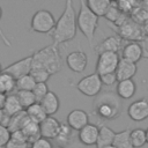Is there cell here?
Masks as SVG:
<instances>
[{
  "label": "cell",
  "instance_id": "10",
  "mask_svg": "<svg viewBox=\"0 0 148 148\" xmlns=\"http://www.w3.org/2000/svg\"><path fill=\"white\" fill-rule=\"evenodd\" d=\"M66 65L74 73H83L88 65L87 53L82 50L72 51L66 57Z\"/></svg>",
  "mask_w": 148,
  "mask_h": 148
},
{
  "label": "cell",
  "instance_id": "35",
  "mask_svg": "<svg viewBox=\"0 0 148 148\" xmlns=\"http://www.w3.org/2000/svg\"><path fill=\"white\" fill-rule=\"evenodd\" d=\"M10 131L3 126V125H0V148H5V146L9 142L10 140Z\"/></svg>",
  "mask_w": 148,
  "mask_h": 148
},
{
  "label": "cell",
  "instance_id": "23",
  "mask_svg": "<svg viewBox=\"0 0 148 148\" xmlns=\"http://www.w3.org/2000/svg\"><path fill=\"white\" fill-rule=\"evenodd\" d=\"M21 131L24 133V135L27 136V139H28V141H29L30 145H31L35 140H37L38 138H40L39 124H37V123L30 120L29 118H28L27 121L24 123V125H23V127H22Z\"/></svg>",
  "mask_w": 148,
  "mask_h": 148
},
{
  "label": "cell",
  "instance_id": "38",
  "mask_svg": "<svg viewBox=\"0 0 148 148\" xmlns=\"http://www.w3.org/2000/svg\"><path fill=\"white\" fill-rule=\"evenodd\" d=\"M133 5H135L134 2H128V1H118L117 6L120 9V12L123 14H127L128 12H131L133 9Z\"/></svg>",
  "mask_w": 148,
  "mask_h": 148
},
{
  "label": "cell",
  "instance_id": "22",
  "mask_svg": "<svg viewBox=\"0 0 148 148\" xmlns=\"http://www.w3.org/2000/svg\"><path fill=\"white\" fill-rule=\"evenodd\" d=\"M86 5L96 16L101 17V16H105V14L111 5V1H109V0H88V1H86Z\"/></svg>",
  "mask_w": 148,
  "mask_h": 148
},
{
  "label": "cell",
  "instance_id": "12",
  "mask_svg": "<svg viewBox=\"0 0 148 148\" xmlns=\"http://www.w3.org/2000/svg\"><path fill=\"white\" fill-rule=\"evenodd\" d=\"M66 124L73 131H81L84 126L89 124V116L82 109H74L72 110L66 118Z\"/></svg>",
  "mask_w": 148,
  "mask_h": 148
},
{
  "label": "cell",
  "instance_id": "8",
  "mask_svg": "<svg viewBox=\"0 0 148 148\" xmlns=\"http://www.w3.org/2000/svg\"><path fill=\"white\" fill-rule=\"evenodd\" d=\"M119 61H120V57L118 53H113V52L101 53L98 54L96 61V73L98 75L116 73Z\"/></svg>",
  "mask_w": 148,
  "mask_h": 148
},
{
  "label": "cell",
  "instance_id": "19",
  "mask_svg": "<svg viewBox=\"0 0 148 148\" xmlns=\"http://www.w3.org/2000/svg\"><path fill=\"white\" fill-rule=\"evenodd\" d=\"M40 105L43 106L44 111L46 112L47 116H53L58 112L59 108H60V101L59 97L57 96L56 92L53 91H49L47 95L39 102Z\"/></svg>",
  "mask_w": 148,
  "mask_h": 148
},
{
  "label": "cell",
  "instance_id": "16",
  "mask_svg": "<svg viewBox=\"0 0 148 148\" xmlns=\"http://www.w3.org/2000/svg\"><path fill=\"white\" fill-rule=\"evenodd\" d=\"M138 72V65L127 60H124L120 58V61L117 66L116 69V75L119 81H125V80H131L134 77V75Z\"/></svg>",
  "mask_w": 148,
  "mask_h": 148
},
{
  "label": "cell",
  "instance_id": "44",
  "mask_svg": "<svg viewBox=\"0 0 148 148\" xmlns=\"http://www.w3.org/2000/svg\"><path fill=\"white\" fill-rule=\"evenodd\" d=\"M146 140H147V143H148V128L146 130Z\"/></svg>",
  "mask_w": 148,
  "mask_h": 148
},
{
  "label": "cell",
  "instance_id": "13",
  "mask_svg": "<svg viewBox=\"0 0 148 148\" xmlns=\"http://www.w3.org/2000/svg\"><path fill=\"white\" fill-rule=\"evenodd\" d=\"M60 125H61V123L57 118H54L53 116H47L46 119H44L39 124L40 136L49 139V140L50 139L56 140V138L60 131Z\"/></svg>",
  "mask_w": 148,
  "mask_h": 148
},
{
  "label": "cell",
  "instance_id": "14",
  "mask_svg": "<svg viewBox=\"0 0 148 148\" xmlns=\"http://www.w3.org/2000/svg\"><path fill=\"white\" fill-rule=\"evenodd\" d=\"M143 58V47L138 42H128L121 49V59L136 64Z\"/></svg>",
  "mask_w": 148,
  "mask_h": 148
},
{
  "label": "cell",
  "instance_id": "45",
  "mask_svg": "<svg viewBox=\"0 0 148 148\" xmlns=\"http://www.w3.org/2000/svg\"><path fill=\"white\" fill-rule=\"evenodd\" d=\"M104 148H116L113 145H110V146H106V147H104Z\"/></svg>",
  "mask_w": 148,
  "mask_h": 148
},
{
  "label": "cell",
  "instance_id": "25",
  "mask_svg": "<svg viewBox=\"0 0 148 148\" xmlns=\"http://www.w3.org/2000/svg\"><path fill=\"white\" fill-rule=\"evenodd\" d=\"M25 112H27L28 118H29L30 120L37 123V124H40V123H42L44 119H46V117H47V114H46V112L44 111V109H43V106L40 105V103H35L34 105H31L30 108H28V109L25 110Z\"/></svg>",
  "mask_w": 148,
  "mask_h": 148
},
{
  "label": "cell",
  "instance_id": "9",
  "mask_svg": "<svg viewBox=\"0 0 148 148\" xmlns=\"http://www.w3.org/2000/svg\"><path fill=\"white\" fill-rule=\"evenodd\" d=\"M32 68V56L24 57L20 60H16L3 68V72L10 74L15 80L30 74Z\"/></svg>",
  "mask_w": 148,
  "mask_h": 148
},
{
  "label": "cell",
  "instance_id": "40",
  "mask_svg": "<svg viewBox=\"0 0 148 148\" xmlns=\"http://www.w3.org/2000/svg\"><path fill=\"white\" fill-rule=\"evenodd\" d=\"M1 17H2V8L0 7V21H1ZM0 37H1L2 42H3V43L7 45V46H9V47L12 46V43H10V40H9V39H8V37L5 35V32L2 31V29H1V28H0Z\"/></svg>",
  "mask_w": 148,
  "mask_h": 148
},
{
  "label": "cell",
  "instance_id": "20",
  "mask_svg": "<svg viewBox=\"0 0 148 148\" xmlns=\"http://www.w3.org/2000/svg\"><path fill=\"white\" fill-rule=\"evenodd\" d=\"M98 128H99V132H98V139L96 142V148H104L106 146L112 145L116 132L106 125H99Z\"/></svg>",
  "mask_w": 148,
  "mask_h": 148
},
{
  "label": "cell",
  "instance_id": "47",
  "mask_svg": "<svg viewBox=\"0 0 148 148\" xmlns=\"http://www.w3.org/2000/svg\"><path fill=\"white\" fill-rule=\"evenodd\" d=\"M2 71H3V68H2V67H1V64H0V74H1V73H2Z\"/></svg>",
  "mask_w": 148,
  "mask_h": 148
},
{
  "label": "cell",
  "instance_id": "29",
  "mask_svg": "<svg viewBox=\"0 0 148 148\" xmlns=\"http://www.w3.org/2000/svg\"><path fill=\"white\" fill-rule=\"evenodd\" d=\"M73 139V130L66 124V123H61L60 125V131L56 138V140L61 145H67L72 141Z\"/></svg>",
  "mask_w": 148,
  "mask_h": 148
},
{
  "label": "cell",
  "instance_id": "32",
  "mask_svg": "<svg viewBox=\"0 0 148 148\" xmlns=\"http://www.w3.org/2000/svg\"><path fill=\"white\" fill-rule=\"evenodd\" d=\"M121 15H123V13L118 8L117 2L111 1V5H110V7H109V9H108V12H106V14H105L104 17L108 21H111L112 23H117V21L121 17Z\"/></svg>",
  "mask_w": 148,
  "mask_h": 148
},
{
  "label": "cell",
  "instance_id": "39",
  "mask_svg": "<svg viewBox=\"0 0 148 148\" xmlns=\"http://www.w3.org/2000/svg\"><path fill=\"white\" fill-rule=\"evenodd\" d=\"M30 145L25 143V142H20V141H15L13 139L9 140V142L5 146V148H29Z\"/></svg>",
  "mask_w": 148,
  "mask_h": 148
},
{
  "label": "cell",
  "instance_id": "18",
  "mask_svg": "<svg viewBox=\"0 0 148 148\" xmlns=\"http://www.w3.org/2000/svg\"><path fill=\"white\" fill-rule=\"evenodd\" d=\"M136 92V83L131 80H125V81H119L116 87V94L119 98L123 99H130L132 98Z\"/></svg>",
  "mask_w": 148,
  "mask_h": 148
},
{
  "label": "cell",
  "instance_id": "15",
  "mask_svg": "<svg viewBox=\"0 0 148 148\" xmlns=\"http://www.w3.org/2000/svg\"><path fill=\"white\" fill-rule=\"evenodd\" d=\"M98 132H99L98 126L89 123L81 131H79L77 139L83 146H96L98 139Z\"/></svg>",
  "mask_w": 148,
  "mask_h": 148
},
{
  "label": "cell",
  "instance_id": "5",
  "mask_svg": "<svg viewBox=\"0 0 148 148\" xmlns=\"http://www.w3.org/2000/svg\"><path fill=\"white\" fill-rule=\"evenodd\" d=\"M114 24H117L119 28L118 36L120 38L127 39L130 42H138V43L146 39V37L142 32V29H141V24L138 23L136 21L127 17L126 14H123L121 17Z\"/></svg>",
  "mask_w": 148,
  "mask_h": 148
},
{
  "label": "cell",
  "instance_id": "21",
  "mask_svg": "<svg viewBox=\"0 0 148 148\" xmlns=\"http://www.w3.org/2000/svg\"><path fill=\"white\" fill-rule=\"evenodd\" d=\"M3 111L9 117L15 116V114L20 113L21 111H23V108H22V105H21L16 94H9V95L6 96V102H5Z\"/></svg>",
  "mask_w": 148,
  "mask_h": 148
},
{
  "label": "cell",
  "instance_id": "2",
  "mask_svg": "<svg viewBox=\"0 0 148 148\" xmlns=\"http://www.w3.org/2000/svg\"><path fill=\"white\" fill-rule=\"evenodd\" d=\"M94 113L102 120H112L121 114V102L117 94L111 91L101 92L92 104Z\"/></svg>",
  "mask_w": 148,
  "mask_h": 148
},
{
  "label": "cell",
  "instance_id": "6",
  "mask_svg": "<svg viewBox=\"0 0 148 148\" xmlns=\"http://www.w3.org/2000/svg\"><path fill=\"white\" fill-rule=\"evenodd\" d=\"M56 18L47 9H38L31 17L30 28L38 34H51L56 27Z\"/></svg>",
  "mask_w": 148,
  "mask_h": 148
},
{
  "label": "cell",
  "instance_id": "31",
  "mask_svg": "<svg viewBox=\"0 0 148 148\" xmlns=\"http://www.w3.org/2000/svg\"><path fill=\"white\" fill-rule=\"evenodd\" d=\"M16 96L23 108V110H27L28 108H30L31 105H34L35 103H37L36 98H35V95L32 94V91H23V90H20L16 92Z\"/></svg>",
  "mask_w": 148,
  "mask_h": 148
},
{
  "label": "cell",
  "instance_id": "27",
  "mask_svg": "<svg viewBox=\"0 0 148 148\" xmlns=\"http://www.w3.org/2000/svg\"><path fill=\"white\" fill-rule=\"evenodd\" d=\"M27 119H28L27 112H25V110H23L20 113L10 117L9 123L7 125V128L10 131V133H13L15 131H20V130H22V127H23L24 123L27 121Z\"/></svg>",
  "mask_w": 148,
  "mask_h": 148
},
{
  "label": "cell",
  "instance_id": "26",
  "mask_svg": "<svg viewBox=\"0 0 148 148\" xmlns=\"http://www.w3.org/2000/svg\"><path fill=\"white\" fill-rule=\"evenodd\" d=\"M16 88V80L8 73L3 72L0 74V92L5 95H9Z\"/></svg>",
  "mask_w": 148,
  "mask_h": 148
},
{
  "label": "cell",
  "instance_id": "24",
  "mask_svg": "<svg viewBox=\"0 0 148 148\" xmlns=\"http://www.w3.org/2000/svg\"><path fill=\"white\" fill-rule=\"evenodd\" d=\"M130 133H131L130 128H125L119 132H116L112 145L116 148H133L131 138H130Z\"/></svg>",
  "mask_w": 148,
  "mask_h": 148
},
{
  "label": "cell",
  "instance_id": "43",
  "mask_svg": "<svg viewBox=\"0 0 148 148\" xmlns=\"http://www.w3.org/2000/svg\"><path fill=\"white\" fill-rule=\"evenodd\" d=\"M143 58L148 59V50L147 49H143Z\"/></svg>",
  "mask_w": 148,
  "mask_h": 148
},
{
  "label": "cell",
  "instance_id": "37",
  "mask_svg": "<svg viewBox=\"0 0 148 148\" xmlns=\"http://www.w3.org/2000/svg\"><path fill=\"white\" fill-rule=\"evenodd\" d=\"M30 148H53V145L49 139L40 136L30 145Z\"/></svg>",
  "mask_w": 148,
  "mask_h": 148
},
{
  "label": "cell",
  "instance_id": "1",
  "mask_svg": "<svg viewBox=\"0 0 148 148\" xmlns=\"http://www.w3.org/2000/svg\"><path fill=\"white\" fill-rule=\"evenodd\" d=\"M77 23H76V13L71 0L65 2L64 10L60 17L56 22V27L50 34L52 37V44L59 46L60 44L67 43L76 36Z\"/></svg>",
  "mask_w": 148,
  "mask_h": 148
},
{
  "label": "cell",
  "instance_id": "11",
  "mask_svg": "<svg viewBox=\"0 0 148 148\" xmlns=\"http://www.w3.org/2000/svg\"><path fill=\"white\" fill-rule=\"evenodd\" d=\"M127 114L133 121H143L148 118V99L140 98L132 102L127 109Z\"/></svg>",
  "mask_w": 148,
  "mask_h": 148
},
{
  "label": "cell",
  "instance_id": "41",
  "mask_svg": "<svg viewBox=\"0 0 148 148\" xmlns=\"http://www.w3.org/2000/svg\"><path fill=\"white\" fill-rule=\"evenodd\" d=\"M141 29H142V32H143L145 37H148V20H146L141 23Z\"/></svg>",
  "mask_w": 148,
  "mask_h": 148
},
{
  "label": "cell",
  "instance_id": "3",
  "mask_svg": "<svg viewBox=\"0 0 148 148\" xmlns=\"http://www.w3.org/2000/svg\"><path fill=\"white\" fill-rule=\"evenodd\" d=\"M32 68H43L50 73V75L60 72L62 61L59 52V47L51 44L44 46L32 54Z\"/></svg>",
  "mask_w": 148,
  "mask_h": 148
},
{
  "label": "cell",
  "instance_id": "28",
  "mask_svg": "<svg viewBox=\"0 0 148 148\" xmlns=\"http://www.w3.org/2000/svg\"><path fill=\"white\" fill-rule=\"evenodd\" d=\"M130 138H131V142L133 148H141L147 143L146 140V130L143 128H134L131 131L130 133Z\"/></svg>",
  "mask_w": 148,
  "mask_h": 148
},
{
  "label": "cell",
  "instance_id": "42",
  "mask_svg": "<svg viewBox=\"0 0 148 148\" xmlns=\"http://www.w3.org/2000/svg\"><path fill=\"white\" fill-rule=\"evenodd\" d=\"M6 96L5 94H1L0 92V110H3V106H5V102H6Z\"/></svg>",
  "mask_w": 148,
  "mask_h": 148
},
{
  "label": "cell",
  "instance_id": "48",
  "mask_svg": "<svg viewBox=\"0 0 148 148\" xmlns=\"http://www.w3.org/2000/svg\"><path fill=\"white\" fill-rule=\"evenodd\" d=\"M29 148H30V147H29Z\"/></svg>",
  "mask_w": 148,
  "mask_h": 148
},
{
  "label": "cell",
  "instance_id": "4",
  "mask_svg": "<svg viewBox=\"0 0 148 148\" xmlns=\"http://www.w3.org/2000/svg\"><path fill=\"white\" fill-rule=\"evenodd\" d=\"M99 17L96 16L86 5V1H80V9L76 15L77 29L82 32V35L87 38L89 45H92V39L95 32L98 28Z\"/></svg>",
  "mask_w": 148,
  "mask_h": 148
},
{
  "label": "cell",
  "instance_id": "17",
  "mask_svg": "<svg viewBox=\"0 0 148 148\" xmlns=\"http://www.w3.org/2000/svg\"><path fill=\"white\" fill-rule=\"evenodd\" d=\"M120 45H121V38L118 35H112V36H108L98 45H96L95 51L98 54L105 53V52L118 53V51L120 50Z\"/></svg>",
  "mask_w": 148,
  "mask_h": 148
},
{
  "label": "cell",
  "instance_id": "33",
  "mask_svg": "<svg viewBox=\"0 0 148 148\" xmlns=\"http://www.w3.org/2000/svg\"><path fill=\"white\" fill-rule=\"evenodd\" d=\"M30 75L34 77L36 83H46V81L50 79V73L46 72L43 68H31Z\"/></svg>",
  "mask_w": 148,
  "mask_h": 148
},
{
  "label": "cell",
  "instance_id": "36",
  "mask_svg": "<svg viewBox=\"0 0 148 148\" xmlns=\"http://www.w3.org/2000/svg\"><path fill=\"white\" fill-rule=\"evenodd\" d=\"M99 76H101V81H102L103 86L112 87L114 83H118L116 73H109V74H104V75H99Z\"/></svg>",
  "mask_w": 148,
  "mask_h": 148
},
{
  "label": "cell",
  "instance_id": "7",
  "mask_svg": "<svg viewBox=\"0 0 148 148\" xmlns=\"http://www.w3.org/2000/svg\"><path fill=\"white\" fill-rule=\"evenodd\" d=\"M102 88H103V84L101 81V76L96 72L83 76L76 83V89L81 94L88 97H96L97 95L101 94Z\"/></svg>",
  "mask_w": 148,
  "mask_h": 148
},
{
  "label": "cell",
  "instance_id": "30",
  "mask_svg": "<svg viewBox=\"0 0 148 148\" xmlns=\"http://www.w3.org/2000/svg\"><path fill=\"white\" fill-rule=\"evenodd\" d=\"M35 86H36V81L34 80V77L30 74L24 75V76H22V77L16 80V89H17V91H20V90L32 91Z\"/></svg>",
  "mask_w": 148,
  "mask_h": 148
},
{
  "label": "cell",
  "instance_id": "34",
  "mask_svg": "<svg viewBox=\"0 0 148 148\" xmlns=\"http://www.w3.org/2000/svg\"><path fill=\"white\" fill-rule=\"evenodd\" d=\"M49 87L46 83H36L35 88L32 89V94L35 95V98L37 101V103H39L49 92Z\"/></svg>",
  "mask_w": 148,
  "mask_h": 148
},
{
  "label": "cell",
  "instance_id": "46",
  "mask_svg": "<svg viewBox=\"0 0 148 148\" xmlns=\"http://www.w3.org/2000/svg\"><path fill=\"white\" fill-rule=\"evenodd\" d=\"M53 148H65L64 146H56V147H53Z\"/></svg>",
  "mask_w": 148,
  "mask_h": 148
}]
</instances>
